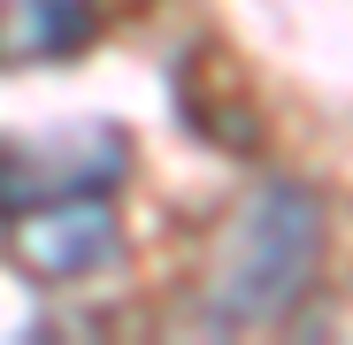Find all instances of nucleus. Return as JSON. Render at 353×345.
Instances as JSON below:
<instances>
[{
    "mask_svg": "<svg viewBox=\"0 0 353 345\" xmlns=\"http://www.w3.org/2000/svg\"><path fill=\"white\" fill-rule=\"evenodd\" d=\"M323 261V215L300 185H261L239 215H230L223 246L208 261V322L215 330H254L276 322L307 292Z\"/></svg>",
    "mask_w": 353,
    "mask_h": 345,
    "instance_id": "1",
    "label": "nucleus"
},
{
    "mask_svg": "<svg viewBox=\"0 0 353 345\" xmlns=\"http://www.w3.org/2000/svg\"><path fill=\"white\" fill-rule=\"evenodd\" d=\"M131 177V138L115 123H46V131H0V222H16L54 200L115 192Z\"/></svg>",
    "mask_w": 353,
    "mask_h": 345,
    "instance_id": "2",
    "label": "nucleus"
},
{
    "mask_svg": "<svg viewBox=\"0 0 353 345\" xmlns=\"http://www.w3.org/2000/svg\"><path fill=\"white\" fill-rule=\"evenodd\" d=\"M0 253H8L31 284H85L123 253L115 230V192H85V200H54L31 207L16 222H0Z\"/></svg>",
    "mask_w": 353,
    "mask_h": 345,
    "instance_id": "3",
    "label": "nucleus"
},
{
    "mask_svg": "<svg viewBox=\"0 0 353 345\" xmlns=\"http://www.w3.org/2000/svg\"><path fill=\"white\" fill-rule=\"evenodd\" d=\"M92 46V8L85 0H0V77L46 70Z\"/></svg>",
    "mask_w": 353,
    "mask_h": 345,
    "instance_id": "4",
    "label": "nucleus"
}]
</instances>
